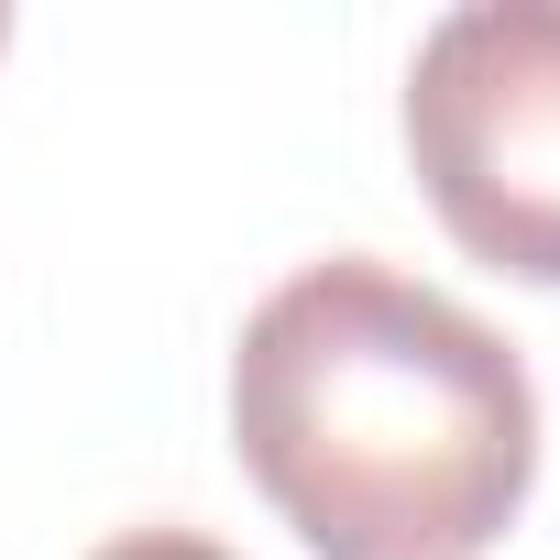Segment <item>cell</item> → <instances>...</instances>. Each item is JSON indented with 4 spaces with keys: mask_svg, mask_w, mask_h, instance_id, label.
<instances>
[{
    "mask_svg": "<svg viewBox=\"0 0 560 560\" xmlns=\"http://www.w3.org/2000/svg\"><path fill=\"white\" fill-rule=\"evenodd\" d=\"M0 45H12V12H0Z\"/></svg>",
    "mask_w": 560,
    "mask_h": 560,
    "instance_id": "obj_4",
    "label": "cell"
},
{
    "mask_svg": "<svg viewBox=\"0 0 560 560\" xmlns=\"http://www.w3.org/2000/svg\"><path fill=\"white\" fill-rule=\"evenodd\" d=\"M407 165L472 264L560 287V0H462L418 34Z\"/></svg>",
    "mask_w": 560,
    "mask_h": 560,
    "instance_id": "obj_2",
    "label": "cell"
},
{
    "mask_svg": "<svg viewBox=\"0 0 560 560\" xmlns=\"http://www.w3.org/2000/svg\"><path fill=\"white\" fill-rule=\"evenodd\" d=\"M89 560H242V549H220L209 527H121V538H100Z\"/></svg>",
    "mask_w": 560,
    "mask_h": 560,
    "instance_id": "obj_3",
    "label": "cell"
},
{
    "mask_svg": "<svg viewBox=\"0 0 560 560\" xmlns=\"http://www.w3.org/2000/svg\"><path fill=\"white\" fill-rule=\"evenodd\" d=\"M231 451L308 560H483L538 483V385L451 287L330 253L242 319Z\"/></svg>",
    "mask_w": 560,
    "mask_h": 560,
    "instance_id": "obj_1",
    "label": "cell"
}]
</instances>
